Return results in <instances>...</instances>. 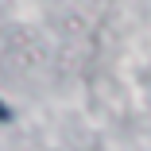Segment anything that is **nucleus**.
Returning <instances> with one entry per match:
<instances>
[{
  "label": "nucleus",
  "instance_id": "obj_1",
  "mask_svg": "<svg viewBox=\"0 0 151 151\" xmlns=\"http://www.w3.org/2000/svg\"><path fill=\"white\" fill-rule=\"evenodd\" d=\"M8 116H12V109H8L4 101H0V120H8Z\"/></svg>",
  "mask_w": 151,
  "mask_h": 151
}]
</instances>
